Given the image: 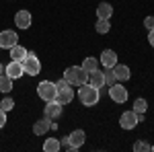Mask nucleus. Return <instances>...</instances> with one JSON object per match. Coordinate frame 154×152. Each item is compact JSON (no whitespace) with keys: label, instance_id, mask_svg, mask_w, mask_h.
Returning a JSON list of instances; mask_svg holds the SVG:
<instances>
[{"label":"nucleus","instance_id":"obj_25","mask_svg":"<svg viewBox=\"0 0 154 152\" xmlns=\"http://www.w3.org/2000/svg\"><path fill=\"white\" fill-rule=\"evenodd\" d=\"M12 107H14V101H12L11 97H6V99L0 101V109H4V111H11Z\"/></svg>","mask_w":154,"mask_h":152},{"label":"nucleus","instance_id":"obj_5","mask_svg":"<svg viewBox=\"0 0 154 152\" xmlns=\"http://www.w3.org/2000/svg\"><path fill=\"white\" fill-rule=\"evenodd\" d=\"M37 95H39V99H43L45 103L56 101V95H58V86H56V82L41 80L39 84H37Z\"/></svg>","mask_w":154,"mask_h":152},{"label":"nucleus","instance_id":"obj_20","mask_svg":"<svg viewBox=\"0 0 154 152\" xmlns=\"http://www.w3.org/2000/svg\"><path fill=\"white\" fill-rule=\"evenodd\" d=\"M82 68L88 72V74H91V72H95V70H99V60H97V58H86L82 62Z\"/></svg>","mask_w":154,"mask_h":152},{"label":"nucleus","instance_id":"obj_29","mask_svg":"<svg viewBox=\"0 0 154 152\" xmlns=\"http://www.w3.org/2000/svg\"><path fill=\"white\" fill-rule=\"evenodd\" d=\"M148 41H150V45L154 47V29H150V33H148Z\"/></svg>","mask_w":154,"mask_h":152},{"label":"nucleus","instance_id":"obj_3","mask_svg":"<svg viewBox=\"0 0 154 152\" xmlns=\"http://www.w3.org/2000/svg\"><path fill=\"white\" fill-rule=\"evenodd\" d=\"M56 86H58L56 101H58L60 105H68V103H72V99H74V88H72L70 82H66V78H62V80L56 82Z\"/></svg>","mask_w":154,"mask_h":152},{"label":"nucleus","instance_id":"obj_17","mask_svg":"<svg viewBox=\"0 0 154 152\" xmlns=\"http://www.w3.org/2000/svg\"><path fill=\"white\" fill-rule=\"evenodd\" d=\"M88 84H93L95 88H103V86H105V76H103V72H99V70L91 72V74H88Z\"/></svg>","mask_w":154,"mask_h":152},{"label":"nucleus","instance_id":"obj_22","mask_svg":"<svg viewBox=\"0 0 154 152\" xmlns=\"http://www.w3.org/2000/svg\"><path fill=\"white\" fill-rule=\"evenodd\" d=\"M95 29H97V33H101V35H105V33H109L111 31V23L109 21H105V19H99L95 25Z\"/></svg>","mask_w":154,"mask_h":152},{"label":"nucleus","instance_id":"obj_14","mask_svg":"<svg viewBox=\"0 0 154 152\" xmlns=\"http://www.w3.org/2000/svg\"><path fill=\"white\" fill-rule=\"evenodd\" d=\"M113 74H115V78H117L119 82H125V80H130V68L125 66V64H115L113 66Z\"/></svg>","mask_w":154,"mask_h":152},{"label":"nucleus","instance_id":"obj_18","mask_svg":"<svg viewBox=\"0 0 154 152\" xmlns=\"http://www.w3.org/2000/svg\"><path fill=\"white\" fill-rule=\"evenodd\" d=\"M25 56H27V49H25L23 45H19V43H17V45H12V47H11V60H17V62H21Z\"/></svg>","mask_w":154,"mask_h":152},{"label":"nucleus","instance_id":"obj_28","mask_svg":"<svg viewBox=\"0 0 154 152\" xmlns=\"http://www.w3.org/2000/svg\"><path fill=\"white\" fill-rule=\"evenodd\" d=\"M4 126H6V111L0 109V128H4Z\"/></svg>","mask_w":154,"mask_h":152},{"label":"nucleus","instance_id":"obj_2","mask_svg":"<svg viewBox=\"0 0 154 152\" xmlns=\"http://www.w3.org/2000/svg\"><path fill=\"white\" fill-rule=\"evenodd\" d=\"M64 78H66V82H70L72 86H80L84 82H88V72L84 70L82 66H70L64 72Z\"/></svg>","mask_w":154,"mask_h":152},{"label":"nucleus","instance_id":"obj_21","mask_svg":"<svg viewBox=\"0 0 154 152\" xmlns=\"http://www.w3.org/2000/svg\"><path fill=\"white\" fill-rule=\"evenodd\" d=\"M0 91L2 93H11L12 91V78H8L6 74H0Z\"/></svg>","mask_w":154,"mask_h":152},{"label":"nucleus","instance_id":"obj_23","mask_svg":"<svg viewBox=\"0 0 154 152\" xmlns=\"http://www.w3.org/2000/svg\"><path fill=\"white\" fill-rule=\"evenodd\" d=\"M131 109H134L136 113H146V111H148V103H146L144 99H136L134 105H131Z\"/></svg>","mask_w":154,"mask_h":152},{"label":"nucleus","instance_id":"obj_8","mask_svg":"<svg viewBox=\"0 0 154 152\" xmlns=\"http://www.w3.org/2000/svg\"><path fill=\"white\" fill-rule=\"evenodd\" d=\"M17 41H19V35H17V31H12V29H6V31L0 33V47L11 49L12 45H17Z\"/></svg>","mask_w":154,"mask_h":152},{"label":"nucleus","instance_id":"obj_32","mask_svg":"<svg viewBox=\"0 0 154 152\" xmlns=\"http://www.w3.org/2000/svg\"><path fill=\"white\" fill-rule=\"evenodd\" d=\"M0 49H2V47H0Z\"/></svg>","mask_w":154,"mask_h":152},{"label":"nucleus","instance_id":"obj_24","mask_svg":"<svg viewBox=\"0 0 154 152\" xmlns=\"http://www.w3.org/2000/svg\"><path fill=\"white\" fill-rule=\"evenodd\" d=\"M103 76H105V84H107V86H111V84L117 82L115 74H113V68H105V70H103Z\"/></svg>","mask_w":154,"mask_h":152},{"label":"nucleus","instance_id":"obj_7","mask_svg":"<svg viewBox=\"0 0 154 152\" xmlns=\"http://www.w3.org/2000/svg\"><path fill=\"white\" fill-rule=\"evenodd\" d=\"M109 97L115 101V103H125L128 101V88L123 86V84H111L109 86Z\"/></svg>","mask_w":154,"mask_h":152},{"label":"nucleus","instance_id":"obj_19","mask_svg":"<svg viewBox=\"0 0 154 152\" xmlns=\"http://www.w3.org/2000/svg\"><path fill=\"white\" fill-rule=\"evenodd\" d=\"M60 148H62V144H60V140H56V138H48L45 144H43V150L45 152H58Z\"/></svg>","mask_w":154,"mask_h":152},{"label":"nucleus","instance_id":"obj_1","mask_svg":"<svg viewBox=\"0 0 154 152\" xmlns=\"http://www.w3.org/2000/svg\"><path fill=\"white\" fill-rule=\"evenodd\" d=\"M78 99H80V103L86 107H93L99 103V99H101V91L95 88L93 84H88V82H84L80 84V88H78Z\"/></svg>","mask_w":154,"mask_h":152},{"label":"nucleus","instance_id":"obj_4","mask_svg":"<svg viewBox=\"0 0 154 152\" xmlns=\"http://www.w3.org/2000/svg\"><path fill=\"white\" fill-rule=\"evenodd\" d=\"M21 64H23L25 74H29V76H37L41 72V62H39V58L33 51H27V56L21 60Z\"/></svg>","mask_w":154,"mask_h":152},{"label":"nucleus","instance_id":"obj_16","mask_svg":"<svg viewBox=\"0 0 154 152\" xmlns=\"http://www.w3.org/2000/svg\"><path fill=\"white\" fill-rule=\"evenodd\" d=\"M111 14H113V6H111L109 2H101V4L97 6V19H105V21H109Z\"/></svg>","mask_w":154,"mask_h":152},{"label":"nucleus","instance_id":"obj_12","mask_svg":"<svg viewBox=\"0 0 154 152\" xmlns=\"http://www.w3.org/2000/svg\"><path fill=\"white\" fill-rule=\"evenodd\" d=\"M101 64L105 66V68H113L115 64H117V54L113 51V49H103V54H101Z\"/></svg>","mask_w":154,"mask_h":152},{"label":"nucleus","instance_id":"obj_31","mask_svg":"<svg viewBox=\"0 0 154 152\" xmlns=\"http://www.w3.org/2000/svg\"><path fill=\"white\" fill-rule=\"evenodd\" d=\"M150 150H154V146H150Z\"/></svg>","mask_w":154,"mask_h":152},{"label":"nucleus","instance_id":"obj_26","mask_svg":"<svg viewBox=\"0 0 154 152\" xmlns=\"http://www.w3.org/2000/svg\"><path fill=\"white\" fill-rule=\"evenodd\" d=\"M134 150L136 152H148L150 150V144H146V142H136V144H134Z\"/></svg>","mask_w":154,"mask_h":152},{"label":"nucleus","instance_id":"obj_27","mask_svg":"<svg viewBox=\"0 0 154 152\" xmlns=\"http://www.w3.org/2000/svg\"><path fill=\"white\" fill-rule=\"evenodd\" d=\"M144 27L150 31V29H154V17H146L144 19Z\"/></svg>","mask_w":154,"mask_h":152},{"label":"nucleus","instance_id":"obj_9","mask_svg":"<svg viewBox=\"0 0 154 152\" xmlns=\"http://www.w3.org/2000/svg\"><path fill=\"white\" fill-rule=\"evenodd\" d=\"M4 74H6L8 78H12V80H14V78L19 80V78H21V76L25 74L23 64H21V62H17V60H12L8 66H4Z\"/></svg>","mask_w":154,"mask_h":152},{"label":"nucleus","instance_id":"obj_30","mask_svg":"<svg viewBox=\"0 0 154 152\" xmlns=\"http://www.w3.org/2000/svg\"><path fill=\"white\" fill-rule=\"evenodd\" d=\"M0 74H4V64L0 62Z\"/></svg>","mask_w":154,"mask_h":152},{"label":"nucleus","instance_id":"obj_15","mask_svg":"<svg viewBox=\"0 0 154 152\" xmlns=\"http://www.w3.org/2000/svg\"><path fill=\"white\" fill-rule=\"evenodd\" d=\"M51 119L49 117H43V119H37L35 123H33V134H37V136H43L45 132H48L49 128H51V123H49Z\"/></svg>","mask_w":154,"mask_h":152},{"label":"nucleus","instance_id":"obj_13","mask_svg":"<svg viewBox=\"0 0 154 152\" xmlns=\"http://www.w3.org/2000/svg\"><path fill=\"white\" fill-rule=\"evenodd\" d=\"M43 113H45V117H49V119H56V117L62 115V105H60L58 101H49L48 105L43 107Z\"/></svg>","mask_w":154,"mask_h":152},{"label":"nucleus","instance_id":"obj_11","mask_svg":"<svg viewBox=\"0 0 154 152\" xmlns=\"http://www.w3.org/2000/svg\"><path fill=\"white\" fill-rule=\"evenodd\" d=\"M14 23L19 29H29L31 27V12L29 11H19L14 14Z\"/></svg>","mask_w":154,"mask_h":152},{"label":"nucleus","instance_id":"obj_10","mask_svg":"<svg viewBox=\"0 0 154 152\" xmlns=\"http://www.w3.org/2000/svg\"><path fill=\"white\" fill-rule=\"evenodd\" d=\"M86 140V134H84V129H74L70 136H68V142H70V148L72 150H76V148H80Z\"/></svg>","mask_w":154,"mask_h":152},{"label":"nucleus","instance_id":"obj_6","mask_svg":"<svg viewBox=\"0 0 154 152\" xmlns=\"http://www.w3.org/2000/svg\"><path fill=\"white\" fill-rule=\"evenodd\" d=\"M138 123H140V119H138V113H136L134 109L121 113V117H119V126H121L123 129H134Z\"/></svg>","mask_w":154,"mask_h":152}]
</instances>
